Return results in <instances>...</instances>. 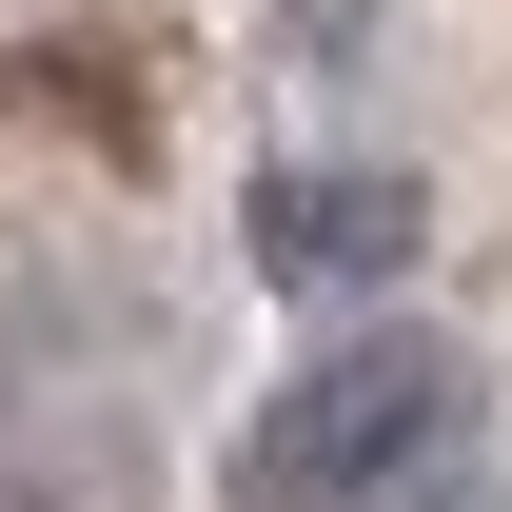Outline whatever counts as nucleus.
Instances as JSON below:
<instances>
[{
	"mask_svg": "<svg viewBox=\"0 0 512 512\" xmlns=\"http://www.w3.org/2000/svg\"><path fill=\"white\" fill-rule=\"evenodd\" d=\"M453 414H473V375L434 335H335L237 414V512H394L453 453Z\"/></svg>",
	"mask_w": 512,
	"mask_h": 512,
	"instance_id": "1",
	"label": "nucleus"
},
{
	"mask_svg": "<svg viewBox=\"0 0 512 512\" xmlns=\"http://www.w3.org/2000/svg\"><path fill=\"white\" fill-rule=\"evenodd\" d=\"M256 276L276 296H375V276H414V237H434V197L414 178H256Z\"/></svg>",
	"mask_w": 512,
	"mask_h": 512,
	"instance_id": "2",
	"label": "nucleus"
}]
</instances>
